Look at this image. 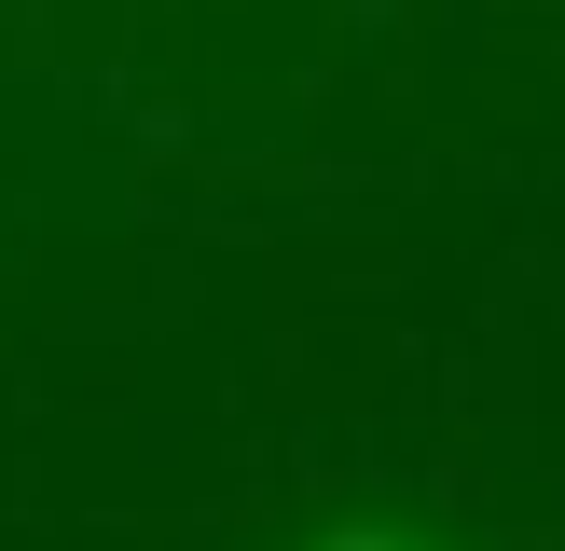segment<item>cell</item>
<instances>
[{
    "label": "cell",
    "instance_id": "6da1fadb",
    "mask_svg": "<svg viewBox=\"0 0 565 551\" xmlns=\"http://www.w3.org/2000/svg\"><path fill=\"white\" fill-rule=\"evenodd\" d=\"M303 551H441L428 523H331V538H303Z\"/></svg>",
    "mask_w": 565,
    "mask_h": 551
}]
</instances>
